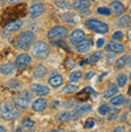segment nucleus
<instances>
[{
    "label": "nucleus",
    "instance_id": "nucleus-8",
    "mask_svg": "<svg viewBox=\"0 0 131 132\" xmlns=\"http://www.w3.org/2000/svg\"><path fill=\"white\" fill-rule=\"evenodd\" d=\"M105 50L110 53H115V54H122L125 50V47L121 42H118V41L112 40L105 45Z\"/></svg>",
    "mask_w": 131,
    "mask_h": 132
},
{
    "label": "nucleus",
    "instance_id": "nucleus-33",
    "mask_svg": "<svg viewBox=\"0 0 131 132\" xmlns=\"http://www.w3.org/2000/svg\"><path fill=\"white\" fill-rule=\"evenodd\" d=\"M21 82H19V81H11V82L7 83V87L10 88V89H15V90H19L20 88H21Z\"/></svg>",
    "mask_w": 131,
    "mask_h": 132
},
{
    "label": "nucleus",
    "instance_id": "nucleus-22",
    "mask_svg": "<svg viewBox=\"0 0 131 132\" xmlns=\"http://www.w3.org/2000/svg\"><path fill=\"white\" fill-rule=\"evenodd\" d=\"M21 27H22V20H14V21L8 22L5 26V29L8 30V32H17Z\"/></svg>",
    "mask_w": 131,
    "mask_h": 132
},
{
    "label": "nucleus",
    "instance_id": "nucleus-15",
    "mask_svg": "<svg viewBox=\"0 0 131 132\" xmlns=\"http://www.w3.org/2000/svg\"><path fill=\"white\" fill-rule=\"evenodd\" d=\"M62 83H63V77H62V75L56 74V72L50 74L49 78H48V84H49L50 87L56 89V88L61 87Z\"/></svg>",
    "mask_w": 131,
    "mask_h": 132
},
{
    "label": "nucleus",
    "instance_id": "nucleus-17",
    "mask_svg": "<svg viewBox=\"0 0 131 132\" xmlns=\"http://www.w3.org/2000/svg\"><path fill=\"white\" fill-rule=\"evenodd\" d=\"M109 8L111 10V13H114V14H116V15L123 14L124 11H125V6H124L121 1H118V0L112 1V3L110 4V6H109Z\"/></svg>",
    "mask_w": 131,
    "mask_h": 132
},
{
    "label": "nucleus",
    "instance_id": "nucleus-42",
    "mask_svg": "<svg viewBox=\"0 0 131 132\" xmlns=\"http://www.w3.org/2000/svg\"><path fill=\"white\" fill-rule=\"evenodd\" d=\"M93 76H94V72H93V71H88L86 74V76H84V77H86V80H90V78H93Z\"/></svg>",
    "mask_w": 131,
    "mask_h": 132
},
{
    "label": "nucleus",
    "instance_id": "nucleus-7",
    "mask_svg": "<svg viewBox=\"0 0 131 132\" xmlns=\"http://www.w3.org/2000/svg\"><path fill=\"white\" fill-rule=\"evenodd\" d=\"M30 91L37 96H48L50 94V89L41 83H33L30 85Z\"/></svg>",
    "mask_w": 131,
    "mask_h": 132
},
{
    "label": "nucleus",
    "instance_id": "nucleus-19",
    "mask_svg": "<svg viewBox=\"0 0 131 132\" xmlns=\"http://www.w3.org/2000/svg\"><path fill=\"white\" fill-rule=\"evenodd\" d=\"M15 68H17L15 63L14 64L11 62L4 63V64H1V67H0V72H1V75H4V76H7V75H11L15 71Z\"/></svg>",
    "mask_w": 131,
    "mask_h": 132
},
{
    "label": "nucleus",
    "instance_id": "nucleus-26",
    "mask_svg": "<svg viewBox=\"0 0 131 132\" xmlns=\"http://www.w3.org/2000/svg\"><path fill=\"white\" fill-rule=\"evenodd\" d=\"M128 60H129V56H128V55H123V56H121V57H119L118 60L116 61V63H115V65H116V69H118V70L123 69V68L125 67L126 64H128Z\"/></svg>",
    "mask_w": 131,
    "mask_h": 132
},
{
    "label": "nucleus",
    "instance_id": "nucleus-50",
    "mask_svg": "<svg viewBox=\"0 0 131 132\" xmlns=\"http://www.w3.org/2000/svg\"><path fill=\"white\" fill-rule=\"evenodd\" d=\"M130 110H131V103H130Z\"/></svg>",
    "mask_w": 131,
    "mask_h": 132
},
{
    "label": "nucleus",
    "instance_id": "nucleus-37",
    "mask_svg": "<svg viewBox=\"0 0 131 132\" xmlns=\"http://www.w3.org/2000/svg\"><path fill=\"white\" fill-rule=\"evenodd\" d=\"M84 126H86V129H91V127H94L95 120L94 119H87L86 123H84Z\"/></svg>",
    "mask_w": 131,
    "mask_h": 132
},
{
    "label": "nucleus",
    "instance_id": "nucleus-12",
    "mask_svg": "<svg viewBox=\"0 0 131 132\" xmlns=\"http://www.w3.org/2000/svg\"><path fill=\"white\" fill-rule=\"evenodd\" d=\"M74 8L77 12L82 13V14H86V13L89 12V8H90L89 0H75Z\"/></svg>",
    "mask_w": 131,
    "mask_h": 132
},
{
    "label": "nucleus",
    "instance_id": "nucleus-9",
    "mask_svg": "<svg viewBox=\"0 0 131 132\" xmlns=\"http://www.w3.org/2000/svg\"><path fill=\"white\" fill-rule=\"evenodd\" d=\"M32 61L33 59L30 55L26 54V53L19 54L17 56V59H15V65H17V68H25L27 65H29L32 63Z\"/></svg>",
    "mask_w": 131,
    "mask_h": 132
},
{
    "label": "nucleus",
    "instance_id": "nucleus-29",
    "mask_svg": "<svg viewBox=\"0 0 131 132\" xmlns=\"http://www.w3.org/2000/svg\"><path fill=\"white\" fill-rule=\"evenodd\" d=\"M82 76H83V74H82L81 70H74V71L69 75V81H70V82L76 83L77 81L81 80Z\"/></svg>",
    "mask_w": 131,
    "mask_h": 132
},
{
    "label": "nucleus",
    "instance_id": "nucleus-49",
    "mask_svg": "<svg viewBox=\"0 0 131 132\" xmlns=\"http://www.w3.org/2000/svg\"><path fill=\"white\" fill-rule=\"evenodd\" d=\"M129 80L131 81V71H130V76H129Z\"/></svg>",
    "mask_w": 131,
    "mask_h": 132
},
{
    "label": "nucleus",
    "instance_id": "nucleus-31",
    "mask_svg": "<svg viewBox=\"0 0 131 132\" xmlns=\"http://www.w3.org/2000/svg\"><path fill=\"white\" fill-rule=\"evenodd\" d=\"M110 109H111L110 105L106 104V103H104V104H102L101 106L98 108V113L101 116H106L109 112H110Z\"/></svg>",
    "mask_w": 131,
    "mask_h": 132
},
{
    "label": "nucleus",
    "instance_id": "nucleus-25",
    "mask_svg": "<svg viewBox=\"0 0 131 132\" xmlns=\"http://www.w3.org/2000/svg\"><path fill=\"white\" fill-rule=\"evenodd\" d=\"M80 90V87L77 84H67L66 87L62 89V94H64V95H67V94H75L76 91H79Z\"/></svg>",
    "mask_w": 131,
    "mask_h": 132
},
{
    "label": "nucleus",
    "instance_id": "nucleus-4",
    "mask_svg": "<svg viewBox=\"0 0 131 132\" xmlns=\"http://www.w3.org/2000/svg\"><path fill=\"white\" fill-rule=\"evenodd\" d=\"M32 50L34 56L36 59H39V60H45L50 54L49 46H48V43L46 41H37V42H35L34 46L32 47Z\"/></svg>",
    "mask_w": 131,
    "mask_h": 132
},
{
    "label": "nucleus",
    "instance_id": "nucleus-2",
    "mask_svg": "<svg viewBox=\"0 0 131 132\" xmlns=\"http://www.w3.org/2000/svg\"><path fill=\"white\" fill-rule=\"evenodd\" d=\"M0 115H1V117L6 120H14L19 117L20 112H19V109L17 108V105H15L14 103L4 102L3 104H1Z\"/></svg>",
    "mask_w": 131,
    "mask_h": 132
},
{
    "label": "nucleus",
    "instance_id": "nucleus-20",
    "mask_svg": "<svg viewBox=\"0 0 131 132\" xmlns=\"http://www.w3.org/2000/svg\"><path fill=\"white\" fill-rule=\"evenodd\" d=\"M47 75V68L45 67L43 64H37L36 67L33 69V76L35 78H43Z\"/></svg>",
    "mask_w": 131,
    "mask_h": 132
},
{
    "label": "nucleus",
    "instance_id": "nucleus-21",
    "mask_svg": "<svg viewBox=\"0 0 131 132\" xmlns=\"http://www.w3.org/2000/svg\"><path fill=\"white\" fill-rule=\"evenodd\" d=\"M90 48H91V42H90L89 40H83L82 42L76 45V50L79 53H81V54L88 53L90 50Z\"/></svg>",
    "mask_w": 131,
    "mask_h": 132
},
{
    "label": "nucleus",
    "instance_id": "nucleus-46",
    "mask_svg": "<svg viewBox=\"0 0 131 132\" xmlns=\"http://www.w3.org/2000/svg\"><path fill=\"white\" fill-rule=\"evenodd\" d=\"M125 119H126V113H124V115L121 117V120L122 122H125Z\"/></svg>",
    "mask_w": 131,
    "mask_h": 132
},
{
    "label": "nucleus",
    "instance_id": "nucleus-43",
    "mask_svg": "<svg viewBox=\"0 0 131 132\" xmlns=\"http://www.w3.org/2000/svg\"><path fill=\"white\" fill-rule=\"evenodd\" d=\"M125 130V127L123 126V125H121V126H117L114 129V131H117V132H121V131H124Z\"/></svg>",
    "mask_w": 131,
    "mask_h": 132
},
{
    "label": "nucleus",
    "instance_id": "nucleus-3",
    "mask_svg": "<svg viewBox=\"0 0 131 132\" xmlns=\"http://www.w3.org/2000/svg\"><path fill=\"white\" fill-rule=\"evenodd\" d=\"M86 27L89 28L90 30L95 33H99V34H106L109 32V26L108 23L103 22V21L98 20V19H94V18H90V19H87L86 20Z\"/></svg>",
    "mask_w": 131,
    "mask_h": 132
},
{
    "label": "nucleus",
    "instance_id": "nucleus-28",
    "mask_svg": "<svg viewBox=\"0 0 131 132\" xmlns=\"http://www.w3.org/2000/svg\"><path fill=\"white\" fill-rule=\"evenodd\" d=\"M54 4L60 10H70V7H72V5L68 3L67 0H55Z\"/></svg>",
    "mask_w": 131,
    "mask_h": 132
},
{
    "label": "nucleus",
    "instance_id": "nucleus-40",
    "mask_svg": "<svg viewBox=\"0 0 131 132\" xmlns=\"http://www.w3.org/2000/svg\"><path fill=\"white\" fill-rule=\"evenodd\" d=\"M73 67H75V62L72 60H68L67 62H66V68H67V69H70V68H73Z\"/></svg>",
    "mask_w": 131,
    "mask_h": 132
},
{
    "label": "nucleus",
    "instance_id": "nucleus-38",
    "mask_svg": "<svg viewBox=\"0 0 131 132\" xmlns=\"http://www.w3.org/2000/svg\"><path fill=\"white\" fill-rule=\"evenodd\" d=\"M116 118H117V112L116 111L111 112V113H110V112L108 113V120L109 122H112V120H115Z\"/></svg>",
    "mask_w": 131,
    "mask_h": 132
},
{
    "label": "nucleus",
    "instance_id": "nucleus-16",
    "mask_svg": "<svg viewBox=\"0 0 131 132\" xmlns=\"http://www.w3.org/2000/svg\"><path fill=\"white\" fill-rule=\"evenodd\" d=\"M118 85H117V83L115 84V83H112V82H110L108 84V89L104 91V94H103V98H111V97H114L115 95H117L118 94Z\"/></svg>",
    "mask_w": 131,
    "mask_h": 132
},
{
    "label": "nucleus",
    "instance_id": "nucleus-34",
    "mask_svg": "<svg viewBox=\"0 0 131 132\" xmlns=\"http://www.w3.org/2000/svg\"><path fill=\"white\" fill-rule=\"evenodd\" d=\"M21 124H22V126L25 127V129H27V130L33 129V127H34V122H33L32 119H24L22 122H21Z\"/></svg>",
    "mask_w": 131,
    "mask_h": 132
},
{
    "label": "nucleus",
    "instance_id": "nucleus-6",
    "mask_svg": "<svg viewBox=\"0 0 131 132\" xmlns=\"http://www.w3.org/2000/svg\"><path fill=\"white\" fill-rule=\"evenodd\" d=\"M68 36V29L64 26H54L47 33V37L49 40H63Z\"/></svg>",
    "mask_w": 131,
    "mask_h": 132
},
{
    "label": "nucleus",
    "instance_id": "nucleus-13",
    "mask_svg": "<svg viewBox=\"0 0 131 132\" xmlns=\"http://www.w3.org/2000/svg\"><path fill=\"white\" fill-rule=\"evenodd\" d=\"M61 20L63 21V22L68 23V25H75V23H77L80 21V16L76 13L67 12L61 15Z\"/></svg>",
    "mask_w": 131,
    "mask_h": 132
},
{
    "label": "nucleus",
    "instance_id": "nucleus-51",
    "mask_svg": "<svg viewBox=\"0 0 131 132\" xmlns=\"http://www.w3.org/2000/svg\"><path fill=\"white\" fill-rule=\"evenodd\" d=\"M130 13H131V8H130Z\"/></svg>",
    "mask_w": 131,
    "mask_h": 132
},
{
    "label": "nucleus",
    "instance_id": "nucleus-45",
    "mask_svg": "<svg viewBox=\"0 0 131 132\" xmlns=\"http://www.w3.org/2000/svg\"><path fill=\"white\" fill-rule=\"evenodd\" d=\"M53 106H54V108H56V106H59V105H60V102H59V101H53Z\"/></svg>",
    "mask_w": 131,
    "mask_h": 132
},
{
    "label": "nucleus",
    "instance_id": "nucleus-39",
    "mask_svg": "<svg viewBox=\"0 0 131 132\" xmlns=\"http://www.w3.org/2000/svg\"><path fill=\"white\" fill-rule=\"evenodd\" d=\"M104 45H105V40H104V39H98V40H97L96 46H97V47H98V48L104 47Z\"/></svg>",
    "mask_w": 131,
    "mask_h": 132
},
{
    "label": "nucleus",
    "instance_id": "nucleus-35",
    "mask_svg": "<svg viewBox=\"0 0 131 132\" xmlns=\"http://www.w3.org/2000/svg\"><path fill=\"white\" fill-rule=\"evenodd\" d=\"M97 13L102 15H110L111 14V10L108 7H98L97 8Z\"/></svg>",
    "mask_w": 131,
    "mask_h": 132
},
{
    "label": "nucleus",
    "instance_id": "nucleus-23",
    "mask_svg": "<svg viewBox=\"0 0 131 132\" xmlns=\"http://www.w3.org/2000/svg\"><path fill=\"white\" fill-rule=\"evenodd\" d=\"M76 117V115H73L72 112L69 111H62L60 112V115L57 116V119L60 120V122H64V123H67V122H70L72 119H74V118Z\"/></svg>",
    "mask_w": 131,
    "mask_h": 132
},
{
    "label": "nucleus",
    "instance_id": "nucleus-1",
    "mask_svg": "<svg viewBox=\"0 0 131 132\" xmlns=\"http://www.w3.org/2000/svg\"><path fill=\"white\" fill-rule=\"evenodd\" d=\"M35 41V34L30 30L21 32L17 37V48L21 50H28Z\"/></svg>",
    "mask_w": 131,
    "mask_h": 132
},
{
    "label": "nucleus",
    "instance_id": "nucleus-5",
    "mask_svg": "<svg viewBox=\"0 0 131 132\" xmlns=\"http://www.w3.org/2000/svg\"><path fill=\"white\" fill-rule=\"evenodd\" d=\"M30 102H32V94L29 91H21L13 96V103L21 109L28 108Z\"/></svg>",
    "mask_w": 131,
    "mask_h": 132
},
{
    "label": "nucleus",
    "instance_id": "nucleus-48",
    "mask_svg": "<svg viewBox=\"0 0 131 132\" xmlns=\"http://www.w3.org/2000/svg\"><path fill=\"white\" fill-rule=\"evenodd\" d=\"M129 60H130V63H128L126 65H130V67H131V59H129Z\"/></svg>",
    "mask_w": 131,
    "mask_h": 132
},
{
    "label": "nucleus",
    "instance_id": "nucleus-30",
    "mask_svg": "<svg viewBox=\"0 0 131 132\" xmlns=\"http://www.w3.org/2000/svg\"><path fill=\"white\" fill-rule=\"evenodd\" d=\"M102 57H103V53H102V52L93 53V54L89 56V62L90 63H96L97 61H99Z\"/></svg>",
    "mask_w": 131,
    "mask_h": 132
},
{
    "label": "nucleus",
    "instance_id": "nucleus-27",
    "mask_svg": "<svg viewBox=\"0 0 131 132\" xmlns=\"http://www.w3.org/2000/svg\"><path fill=\"white\" fill-rule=\"evenodd\" d=\"M123 102H124V96L121 95V94L115 95L114 97H111V101H110L112 106H119V105L123 104Z\"/></svg>",
    "mask_w": 131,
    "mask_h": 132
},
{
    "label": "nucleus",
    "instance_id": "nucleus-44",
    "mask_svg": "<svg viewBox=\"0 0 131 132\" xmlns=\"http://www.w3.org/2000/svg\"><path fill=\"white\" fill-rule=\"evenodd\" d=\"M24 0H7L8 4H18V3H22Z\"/></svg>",
    "mask_w": 131,
    "mask_h": 132
},
{
    "label": "nucleus",
    "instance_id": "nucleus-41",
    "mask_svg": "<svg viewBox=\"0 0 131 132\" xmlns=\"http://www.w3.org/2000/svg\"><path fill=\"white\" fill-rule=\"evenodd\" d=\"M74 100H68L66 101V104H64V106L66 108H70V106H74Z\"/></svg>",
    "mask_w": 131,
    "mask_h": 132
},
{
    "label": "nucleus",
    "instance_id": "nucleus-32",
    "mask_svg": "<svg viewBox=\"0 0 131 132\" xmlns=\"http://www.w3.org/2000/svg\"><path fill=\"white\" fill-rule=\"evenodd\" d=\"M130 22H131V19L129 15H123V16H121L118 19V26H121V27H125Z\"/></svg>",
    "mask_w": 131,
    "mask_h": 132
},
{
    "label": "nucleus",
    "instance_id": "nucleus-18",
    "mask_svg": "<svg viewBox=\"0 0 131 132\" xmlns=\"http://www.w3.org/2000/svg\"><path fill=\"white\" fill-rule=\"evenodd\" d=\"M91 105L90 104H80L74 108V113L76 116H83L86 113H89L91 111Z\"/></svg>",
    "mask_w": 131,
    "mask_h": 132
},
{
    "label": "nucleus",
    "instance_id": "nucleus-10",
    "mask_svg": "<svg viewBox=\"0 0 131 132\" xmlns=\"http://www.w3.org/2000/svg\"><path fill=\"white\" fill-rule=\"evenodd\" d=\"M45 5L42 3H34L29 6V10H28V13L32 18H37L45 12Z\"/></svg>",
    "mask_w": 131,
    "mask_h": 132
},
{
    "label": "nucleus",
    "instance_id": "nucleus-24",
    "mask_svg": "<svg viewBox=\"0 0 131 132\" xmlns=\"http://www.w3.org/2000/svg\"><path fill=\"white\" fill-rule=\"evenodd\" d=\"M128 80H129L128 75L124 74V72H121V74L117 75L116 83H117V85H118L119 88H123V87H125V84L128 83Z\"/></svg>",
    "mask_w": 131,
    "mask_h": 132
},
{
    "label": "nucleus",
    "instance_id": "nucleus-47",
    "mask_svg": "<svg viewBox=\"0 0 131 132\" xmlns=\"http://www.w3.org/2000/svg\"><path fill=\"white\" fill-rule=\"evenodd\" d=\"M0 131H1V132H5V127H4V126H0Z\"/></svg>",
    "mask_w": 131,
    "mask_h": 132
},
{
    "label": "nucleus",
    "instance_id": "nucleus-14",
    "mask_svg": "<svg viewBox=\"0 0 131 132\" xmlns=\"http://www.w3.org/2000/svg\"><path fill=\"white\" fill-rule=\"evenodd\" d=\"M47 105H48V102L46 98H43V96H39V98H36V100L32 103L33 110H34V111H37V112L43 111V110L47 108Z\"/></svg>",
    "mask_w": 131,
    "mask_h": 132
},
{
    "label": "nucleus",
    "instance_id": "nucleus-11",
    "mask_svg": "<svg viewBox=\"0 0 131 132\" xmlns=\"http://www.w3.org/2000/svg\"><path fill=\"white\" fill-rule=\"evenodd\" d=\"M69 40L72 43L77 45V43L82 42L83 40H86V33L82 29H74L69 35Z\"/></svg>",
    "mask_w": 131,
    "mask_h": 132
},
{
    "label": "nucleus",
    "instance_id": "nucleus-36",
    "mask_svg": "<svg viewBox=\"0 0 131 132\" xmlns=\"http://www.w3.org/2000/svg\"><path fill=\"white\" fill-rule=\"evenodd\" d=\"M111 37H112V40H116V41L121 40V39H123V32H121V30H117V32L112 33Z\"/></svg>",
    "mask_w": 131,
    "mask_h": 132
}]
</instances>
